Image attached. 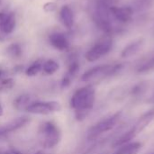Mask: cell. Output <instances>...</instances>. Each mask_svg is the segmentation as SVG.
<instances>
[{
    "instance_id": "5bb4252c",
    "label": "cell",
    "mask_w": 154,
    "mask_h": 154,
    "mask_svg": "<svg viewBox=\"0 0 154 154\" xmlns=\"http://www.w3.org/2000/svg\"><path fill=\"white\" fill-rule=\"evenodd\" d=\"M142 143L134 142L125 144L118 148V150L114 154H137L142 148Z\"/></svg>"
},
{
    "instance_id": "ba28073f",
    "label": "cell",
    "mask_w": 154,
    "mask_h": 154,
    "mask_svg": "<svg viewBox=\"0 0 154 154\" xmlns=\"http://www.w3.org/2000/svg\"><path fill=\"white\" fill-rule=\"evenodd\" d=\"M29 121H30V118L28 116H20V117H17V118L12 120L11 122L5 125L4 126L0 127V138L5 136L6 134H12V133L21 129Z\"/></svg>"
},
{
    "instance_id": "52a82bcc",
    "label": "cell",
    "mask_w": 154,
    "mask_h": 154,
    "mask_svg": "<svg viewBox=\"0 0 154 154\" xmlns=\"http://www.w3.org/2000/svg\"><path fill=\"white\" fill-rule=\"evenodd\" d=\"M110 14H112L117 21L127 23L132 21L134 11L130 6H116L112 5L109 7Z\"/></svg>"
},
{
    "instance_id": "9c48e42d",
    "label": "cell",
    "mask_w": 154,
    "mask_h": 154,
    "mask_svg": "<svg viewBox=\"0 0 154 154\" xmlns=\"http://www.w3.org/2000/svg\"><path fill=\"white\" fill-rule=\"evenodd\" d=\"M49 42L51 45L60 51H64L69 49V42L67 36L61 32H53L49 35Z\"/></svg>"
},
{
    "instance_id": "4fadbf2b",
    "label": "cell",
    "mask_w": 154,
    "mask_h": 154,
    "mask_svg": "<svg viewBox=\"0 0 154 154\" xmlns=\"http://www.w3.org/2000/svg\"><path fill=\"white\" fill-rule=\"evenodd\" d=\"M143 45V39H139L137 41L131 42L130 44H128L127 46H125L124 48V50L121 52V57L126 59V58H130V57L135 55L141 50Z\"/></svg>"
},
{
    "instance_id": "f1b7e54d",
    "label": "cell",
    "mask_w": 154,
    "mask_h": 154,
    "mask_svg": "<svg viewBox=\"0 0 154 154\" xmlns=\"http://www.w3.org/2000/svg\"><path fill=\"white\" fill-rule=\"evenodd\" d=\"M4 115V108L2 106V105L0 104V116H2Z\"/></svg>"
},
{
    "instance_id": "83f0119b",
    "label": "cell",
    "mask_w": 154,
    "mask_h": 154,
    "mask_svg": "<svg viewBox=\"0 0 154 154\" xmlns=\"http://www.w3.org/2000/svg\"><path fill=\"white\" fill-rule=\"evenodd\" d=\"M5 34H4V33L0 31V42H2V41L5 40Z\"/></svg>"
},
{
    "instance_id": "5b68a950",
    "label": "cell",
    "mask_w": 154,
    "mask_h": 154,
    "mask_svg": "<svg viewBox=\"0 0 154 154\" xmlns=\"http://www.w3.org/2000/svg\"><path fill=\"white\" fill-rule=\"evenodd\" d=\"M113 47V40L107 34L100 39L93 47H91L86 53L85 58L88 62H95L106 55Z\"/></svg>"
},
{
    "instance_id": "44dd1931",
    "label": "cell",
    "mask_w": 154,
    "mask_h": 154,
    "mask_svg": "<svg viewBox=\"0 0 154 154\" xmlns=\"http://www.w3.org/2000/svg\"><path fill=\"white\" fill-rule=\"evenodd\" d=\"M79 68H80V66H79V62L77 60H72L69 62V64L67 74H68V75H69L70 77L74 78V77L77 75V73L79 72Z\"/></svg>"
},
{
    "instance_id": "1f68e13d",
    "label": "cell",
    "mask_w": 154,
    "mask_h": 154,
    "mask_svg": "<svg viewBox=\"0 0 154 154\" xmlns=\"http://www.w3.org/2000/svg\"><path fill=\"white\" fill-rule=\"evenodd\" d=\"M147 154H154V152H150V153H147Z\"/></svg>"
},
{
    "instance_id": "8992f818",
    "label": "cell",
    "mask_w": 154,
    "mask_h": 154,
    "mask_svg": "<svg viewBox=\"0 0 154 154\" xmlns=\"http://www.w3.org/2000/svg\"><path fill=\"white\" fill-rule=\"evenodd\" d=\"M61 105L57 101H36L32 102L25 109L29 114L47 116L61 111Z\"/></svg>"
},
{
    "instance_id": "4316f807",
    "label": "cell",
    "mask_w": 154,
    "mask_h": 154,
    "mask_svg": "<svg viewBox=\"0 0 154 154\" xmlns=\"http://www.w3.org/2000/svg\"><path fill=\"white\" fill-rule=\"evenodd\" d=\"M5 75V71L3 69H1V68H0V80L4 79Z\"/></svg>"
},
{
    "instance_id": "7a4b0ae2",
    "label": "cell",
    "mask_w": 154,
    "mask_h": 154,
    "mask_svg": "<svg viewBox=\"0 0 154 154\" xmlns=\"http://www.w3.org/2000/svg\"><path fill=\"white\" fill-rule=\"evenodd\" d=\"M61 131L60 127L52 121L42 123L38 128L37 139L43 149H52L61 141Z\"/></svg>"
},
{
    "instance_id": "f546056e",
    "label": "cell",
    "mask_w": 154,
    "mask_h": 154,
    "mask_svg": "<svg viewBox=\"0 0 154 154\" xmlns=\"http://www.w3.org/2000/svg\"><path fill=\"white\" fill-rule=\"evenodd\" d=\"M6 154H22L21 152H16V151H12L11 152H8V153Z\"/></svg>"
},
{
    "instance_id": "603a6c76",
    "label": "cell",
    "mask_w": 154,
    "mask_h": 154,
    "mask_svg": "<svg viewBox=\"0 0 154 154\" xmlns=\"http://www.w3.org/2000/svg\"><path fill=\"white\" fill-rule=\"evenodd\" d=\"M58 8V5L57 3L55 2H47L43 5L42 6V9L44 12L46 13H52V12H55Z\"/></svg>"
},
{
    "instance_id": "ac0fdd59",
    "label": "cell",
    "mask_w": 154,
    "mask_h": 154,
    "mask_svg": "<svg viewBox=\"0 0 154 154\" xmlns=\"http://www.w3.org/2000/svg\"><path fill=\"white\" fill-rule=\"evenodd\" d=\"M6 53L13 59H18L23 54V49L20 43L14 42L6 48Z\"/></svg>"
},
{
    "instance_id": "e0dca14e",
    "label": "cell",
    "mask_w": 154,
    "mask_h": 154,
    "mask_svg": "<svg viewBox=\"0 0 154 154\" xmlns=\"http://www.w3.org/2000/svg\"><path fill=\"white\" fill-rule=\"evenodd\" d=\"M60 69V64L54 60H47L42 63V73L44 75L50 76L56 73Z\"/></svg>"
},
{
    "instance_id": "4dcf8cb0",
    "label": "cell",
    "mask_w": 154,
    "mask_h": 154,
    "mask_svg": "<svg viewBox=\"0 0 154 154\" xmlns=\"http://www.w3.org/2000/svg\"><path fill=\"white\" fill-rule=\"evenodd\" d=\"M34 154H46V153H45L43 151H37V152H36Z\"/></svg>"
},
{
    "instance_id": "484cf974",
    "label": "cell",
    "mask_w": 154,
    "mask_h": 154,
    "mask_svg": "<svg viewBox=\"0 0 154 154\" xmlns=\"http://www.w3.org/2000/svg\"><path fill=\"white\" fill-rule=\"evenodd\" d=\"M5 17H6V14L5 13H3V12H0V27H1L2 23H4Z\"/></svg>"
},
{
    "instance_id": "d4e9b609",
    "label": "cell",
    "mask_w": 154,
    "mask_h": 154,
    "mask_svg": "<svg viewBox=\"0 0 154 154\" xmlns=\"http://www.w3.org/2000/svg\"><path fill=\"white\" fill-rule=\"evenodd\" d=\"M144 89H145V85H144L143 83H140V84L136 85V86L133 88V94H134V95L140 94V93H142Z\"/></svg>"
},
{
    "instance_id": "ffe728a7",
    "label": "cell",
    "mask_w": 154,
    "mask_h": 154,
    "mask_svg": "<svg viewBox=\"0 0 154 154\" xmlns=\"http://www.w3.org/2000/svg\"><path fill=\"white\" fill-rule=\"evenodd\" d=\"M15 81L13 78H4L0 80V92H7L14 88Z\"/></svg>"
},
{
    "instance_id": "30bf717a",
    "label": "cell",
    "mask_w": 154,
    "mask_h": 154,
    "mask_svg": "<svg viewBox=\"0 0 154 154\" xmlns=\"http://www.w3.org/2000/svg\"><path fill=\"white\" fill-rule=\"evenodd\" d=\"M154 119V108L151 109L149 111H147L146 113H144L136 122L135 125L133 127L134 130L135 131L136 134L142 133L143 131H144L148 125L152 122V120Z\"/></svg>"
},
{
    "instance_id": "9a60e30c",
    "label": "cell",
    "mask_w": 154,
    "mask_h": 154,
    "mask_svg": "<svg viewBox=\"0 0 154 154\" xmlns=\"http://www.w3.org/2000/svg\"><path fill=\"white\" fill-rule=\"evenodd\" d=\"M32 103L31 96L28 94H22L14 100V107L17 111H25L26 107Z\"/></svg>"
},
{
    "instance_id": "8fae6325",
    "label": "cell",
    "mask_w": 154,
    "mask_h": 154,
    "mask_svg": "<svg viewBox=\"0 0 154 154\" xmlns=\"http://www.w3.org/2000/svg\"><path fill=\"white\" fill-rule=\"evenodd\" d=\"M60 18L62 24L68 28L71 29L74 25V13L69 5H65L60 10Z\"/></svg>"
},
{
    "instance_id": "d6a6232c",
    "label": "cell",
    "mask_w": 154,
    "mask_h": 154,
    "mask_svg": "<svg viewBox=\"0 0 154 154\" xmlns=\"http://www.w3.org/2000/svg\"><path fill=\"white\" fill-rule=\"evenodd\" d=\"M0 3H1V0H0Z\"/></svg>"
},
{
    "instance_id": "3957f363",
    "label": "cell",
    "mask_w": 154,
    "mask_h": 154,
    "mask_svg": "<svg viewBox=\"0 0 154 154\" xmlns=\"http://www.w3.org/2000/svg\"><path fill=\"white\" fill-rule=\"evenodd\" d=\"M123 68L122 64H106L98 65L88 69L81 76L83 82H91L94 80L103 79L106 77L113 76L120 71Z\"/></svg>"
},
{
    "instance_id": "2e32d148",
    "label": "cell",
    "mask_w": 154,
    "mask_h": 154,
    "mask_svg": "<svg viewBox=\"0 0 154 154\" xmlns=\"http://www.w3.org/2000/svg\"><path fill=\"white\" fill-rule=\"evenodd\" d=\"M136 133L134 130V128H132L131 130L127 131L126 133H125L123 135H121L118 139H116L115 141V143H113V147H121L125 144H127L129 143H131V141L136 136Z\"/></svg>"
},
{
    "instance_id": "7402d4cb",
    "label": "cell",
    "mask_w": 154,
    "mask_h": 154,
    "mask_svg": "<svg viewBox=\"0 0 154 154\" xmlns=\"http://www.w3.org/2000/svg\"><path fill=\"white\" fill-rule=\"evenodd\" d=\"M154 69V57L150 59L148 61H146L145 63H143V65H141L137 71L139 73H144V72H148V71H151Z\"/></svg>"
},
{
    "instance_id": "277c9868",
    "label": "cell",
    "mask_w": 154,
    "mask_h": 154,
    "mask_svg": "<svg viewBox=\"0 0 154 154\" xmlns=\"http://www.w3.org/2000/svg\"><path fill=\"white\" fill-rule=\"evenodd\" d=\"M121 112H117L112 116H110L109 117L104 118L102 120H100L99 122H97V124H95L94 125H92L88 130V134H87V138L88 140L91 141L94 140L96 138H97L98 136H100L101 134L111 131L118 123L120 117H121Z\"/></svg>"
},
{
    "instance_id": "cb8c5ba5",
    "label": "cell",
    "mask_w": 154,
    "mask_h": 154,
    "mask_svg": "<svg viewBox=\"0 0 154 154\" xmlns=\"http://www.w3.org/2000/svg\"><path fill=\"white\" fill-rule=\"evenodd\" d=\"M72 79H73V78L70 77L69 75H68V74L66 73V74L64 75V77L62 78L61 81H60V88H61L62 89L69 88V87L70 86L71 82H72Z\"/></svg>"
},
{
    "instance_id": "7c38bea8",
    "label": "cell",
    "mask_w": 154,
    "mask_h": 154,
    "mask_svg": "<svg viewBox=\"0 0 154 154\" xmlns=\"http://www.w3.org/2000/svg\"><path fill=\"white\" fill-rule=\"evenodd\" d=\"M15 25H16L15 14L13 12L8 13V14H6V17L0 27V31L5 35L11 34L14 31Z\"/></svg>"
},
{
    "instance_id": "d6986e66",
    "label": "cell",
    "mask_w": 154,
    "mask_h": 154,
    "mask_svg": "<svg viewBox=\"0 0 154 154\" xmlns=\"http://www.w3.org/2000/svg\"><path fill=\"white\" fill-rule=\"evenodd\" d=\"M42 61L41 60H38L36 61H34L33 63H32L26 69H25V75L27 77H35L36 75H38L42 69Z\"/></svg>"
},
{
    "instance_id": "6da1fadb",
    "label": "cell",
    "mask_w": 154,
    "mask_h": 154,
    "mask_svg": "<svg viewBox=\"0 0 154 154\" xmlns=\"http://www.w3.org/2000/svg\"><path fill=\"white\" fill-rule=\"evenodd\" d=\"M96 101V89L88 85L77 89L72 95L69 106L75 111V117L78 121L84 120L92 110Z\"/></svg>"
}]
</instances>
